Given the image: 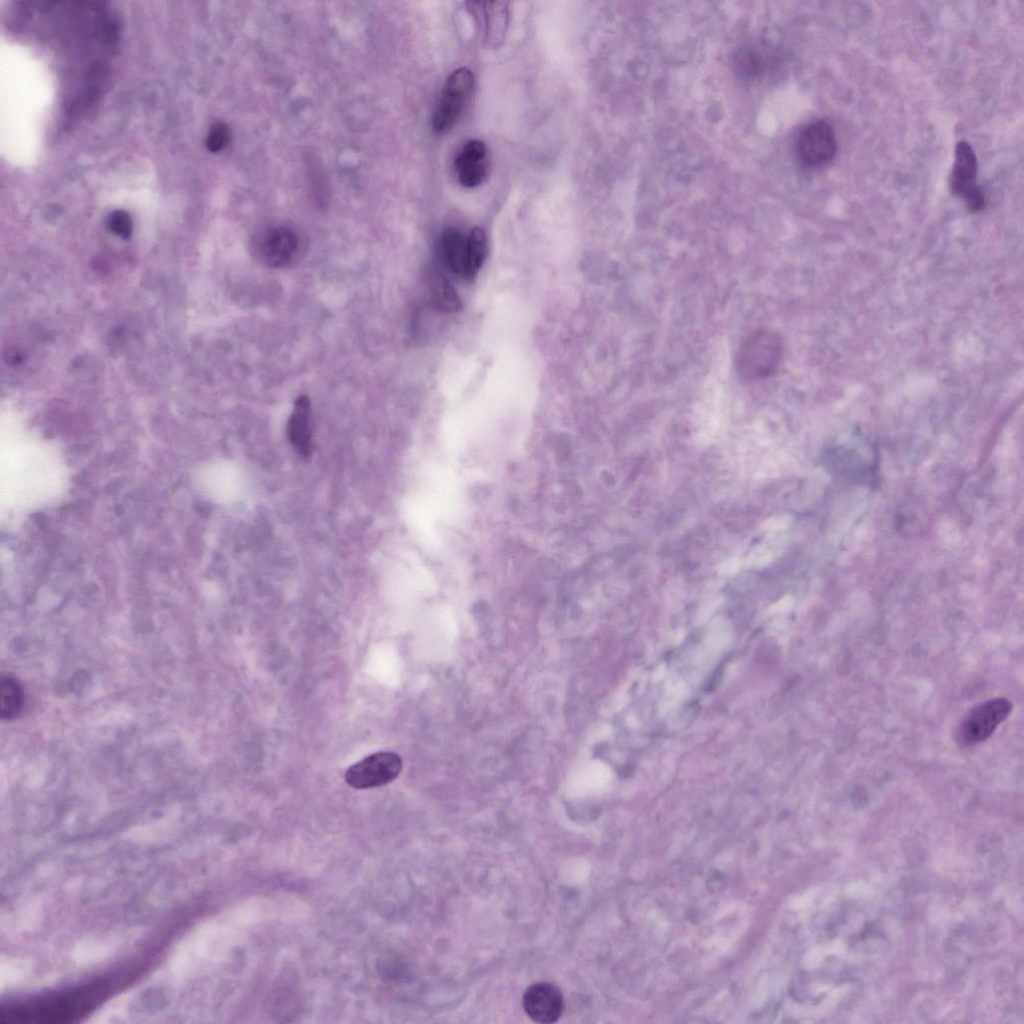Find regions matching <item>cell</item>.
Returning a JSON list of instances; mask_svg holds the SVG:
<instances>
[{
	"label": "cell",
	"instance_id": "1",
	"mask_svg": "<svg viewBox=\"0 0 1024 1024\" xmlns=\"http://www.w3.org/2000/svg\"><path fill=\"white\" fill-rule=\"evenodd\" d=\"M121 978L105 977L2 1004L1 1024H67L86 1016L117 989Z\"/></svg>",
	"mask_w": 1024,
	"mask_h": 1024
},
{
	"label": "cell",
	"instance_id": "2",
	"mask_svg": "<svg viewBox=\"0 0 1024 1024\" xmlns=\"http://www.w3.org/2000/svg\"><path fill=\"white\" fill-rule=\"evenodd\" d=\"M783 348L779 333L767 328L756 330L738 348L735 366L739 377L754 382L774 376L782 361Z\"/></svg>",
	"mask_w": 1024,
	"mask_h": 1024
},
{
	"label": "cell",
	"instance_id": "3",
	"mask_svg": "<svg viewBox=\"0 0 1024 1024\" xmlns=\"http://www.w3.org/2000/svg\"><path fill=\"white\" fill-rule=\"evenodd\" d=\"M438 255L442 263L463 279L474 278L487 253L484 231L473 228L469 233L447 229L439 237Z\"/></svg>",
	"mask_w": 1024,
	"mask_h": 1024
},
{
	"label": "cell",
	"instance_id": "4",
	"mask_svg": "<svg viewBox=\"0 0 1024 1024\" xmlns=\"http://www.w3.org/2000/svg\"><path fill=\"white\" fill-rule=\"evenodd\" d=\"M474 89L471 70L461 67L453 71L445 81L432 118L436 132L451 129L461 116Z\"/></svg>",
	"mask_w": 1024,
	"mask_h": 1024
},
{
	"label": "cell",
	"instance_id": "5",
	"mask_svg": "<svg viewBox=\"0 0 1024 1024\" xmlns=\"http://www.w3.org/2000/svg\"><path fill=\"white\" fill-rule=\"evenodd\" d=\"M300 251V240L294 230L285 226L265 229L256 234L251 252L261 264L278 268L291 263Z\"/></svg>",
	"mask_w": 1024,
	"mask_h": 1024
},
{
	"label": "cell",
	"instance_id": "6",
	"mask_svg": "<svg viewBox=\"0 0 1024 1024\" xmlns=\"http://www.w3.org/2000/svg\"><path fill=\"white\" fill-rule=\"evenodd\" d=\"M1011 702L1003 697L990 699L972 709L961 722L957 740L962 746H972L986 740L1008 717Z\"/></svg>",
	"mask_w": 1024,
	"mask_h": 1024
},
{
	"label": "cell",
	"instance_id": "7",
	"mask_svg": "<svg viewBox=\"0 0 1024 1024\" xmlns=\"http://www.w3.org/2000/svg\"><path fill=\"white\" fill-rule=\"evenodd\" d=\"M977 170V157L971 145L966 141L958 142L949 186L951 192L973 212L985 207L984 193L976 183Z\"/></svg>",
	"mask_w": 1024,
	"mask_h": 1024
},
{
	"label": "cell",
	"instance_id": "8",
	"mask_svg": "<svg viewBox=\"0 0 1024 1024\" xmlns=\"http://www.w3.org/2000/svg\"><path fill=\"white\" fill-rule=\"evenodd\" d=\"M401 770L402 760L397 753L376 752L350 766L345 781L355 789H369L392 782Z\"/></svg>",
	"mask_w": 1024,
	"mask_h": 1024
},
{
	"label": "cell",
	"instance_id": "9",
	"mask_svg": "<svg viewBox=\"0 0 1024 1024\" xmlns=\"http://www.w3.org/2000/svg\"><path fill=\"white\" fill-rule=\"evenodd\" d=\"M796 152L800 161L809 167L831 162L837 153V141L831 125L824 120L806 125L797 138Z\"/></svg>",
	"mask_w": 1024,
	"mask_h": 1024
},
{
	"label": "cell",
	"instance_id": "10",
	"mask_svg": "<svg viewBox=\"0 0 1024 1024\" xmlns=\"http://www.w3.org/2000/svg\"><path fill=\"white\" fill-rule=\"evenodd\" d=\"M522 1005L532 1021L550 1024L562 1015L564 1001L560 989L553 983L536 982L524 992Z\"/></svg>",
	"mask_w": 1024,
	"mask_h": 1024
},
{
	"label": "cell",
	"instance_id": "11",
	"mask_svg": "<svg viewBox=\"0 0 1024 1024\" xmlns=\"http://www.w3.org/2000/svg\"><path fill=\"white\" fill-rule=\"evenodd\" d=\"M489 158L486 145L480 140L467 141L457 154L455 170L461 185L467 188L479 186L486 178Z\"/></svg>",
	"mask_w": 1024,
	"mask_h": 1024
},
{
	"label": "cell",
	"instance_id": "12",
	"mask_svg": "<svg viewBox=\"0 0 1024 1024\" xmlns=\"http://www.w3.org/2000/svg\"><path fill=\"white\" fill-rule=\"evenodd\" d=\"M287 436L294 450L302 457L312 452L311 404L306 395L299 396L287 423Z\"/></svg>",
	"mask_w": 1024,
	"mask_h": 1024
},
{
	"label": "cell",
	"instance_id": "13",
	"mask_svg": "<svg viewBox=\"0 0 1024 1024\" xmlns=\"http://www.w3.org/2000/svg\"><path fill=\"white\" fill-rule=\"evenodd\" d=\"M479 22L483 23L484 38L490 46H498L504 39L508 24V3L497 2H469Z\"/></svg>",
	"mask_w": 1024,
	"mask_h": 1024
},
{
	"label": "cell",
	"instance_id": "14",
	"mask_svg": "<svg viewBox=\"0 0 1024 1024\" xmlns=\"http://www.w3.org/2000/svg\"><path fill=\"white\" fill-rule=\"evenodd\" d=\"M772 55L764 48L757 45H746L740 48L734 56L736 72L745 78H755L769 67Z\"/></svg>",
	"mask_w": 1024,
	"mask_h": 1024
},
{
	"label": "cell",
	"instance_id": "15",
	"mask_svg": "<svg viewBox=\"0 0 1024 1024\" xmlns=\"http://www.w3.org/2000/svg\"><path fill=\"white\" fill-rule=\"evenodd\" d=\"M430 291L432 301L438 310L452 313L461 308L456 290L443 275L437 273L432 277Z\"/></svg>",
	"mask_w": 1024,
	"mask_h": 1024
},
{
	"label": "cell",
	"instance_id": "16",
	"mask_svg": "<svg viewBox=\"0 0 1024 1024\" xmlns=\"http://www.w3.org/2000/svg\"><path fill=\"white\" fill-rule=\"evenodd\" d=\"M22 705V691L18 682L10 676L0 679V715L2 718L14 717Z\"/></svg>",
	"mask_w": 1024,
	"mask_h": 1024
},
{
	"label": "cell",
	"instance_id": "17",
	"mask_svg": "<svg viewBox=\"0 0 1024 1024\" xmlns=\"http://www.w3.org/2000/svg\"><path fill=\"white\" fill-rule=\"evenodd\" d=\"M230 133L227 125L223 122L214 123L206 139L207 149L211 152L222 150L229 142Z\"/></svg>",
	"mask_w": 1024,
	"mask_h": 1024
},
{
	"label": "cell",
	"instance_id": "18",
	"mask_svg": "<svg viewBox=\"0 0 1024 1024\" xmlns=\"http://www.w3.org/2000/svg\"><path fill=\"white\" fill-rule=\"evenodd\" d=\"M110 229L119 236L127 237L131 233L132 223L124 211L113 212L108 220Z\"/></svg>",
	"mask_w": 1024,
	"mask_h": 1024
}]
</instances>
